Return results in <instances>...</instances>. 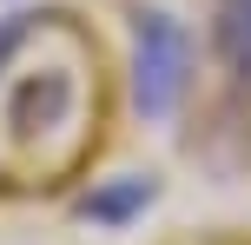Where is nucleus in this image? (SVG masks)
I'll use <instances>...</instances> for the list:
<instances>
[{
  "mask_svg": "<svg viewBox=\"0 0 251 245\" xmlns=\"http://www.w3.org/2000/svg\"><path fill=\"white\" fill-rule=\"evenodd\" d=\"M218 40H225V53L238 66H251V0H225V13H218Z\"/></svg>",
  "mask_w": 251,
  "mask_h": 245,
  "instance_id": "nucleus-3",
  "label": "nucleus"
},
{
  "mask_svg": "<svg viewBox=\"0 0 251 245\" xmlns=\"http://www.w3.org/2000/svg\"><path fill=\"white\" fill-rule=\"evenodd\" d=\"M26 33H33V13H0V80H7V60L20 53Z\"/></svg>",
  "mask_w": 251,
  "mask_h": 245,
  "instance_id": "nucleus-4",
  "label": "nucleus"
},
{
  "mask_svg": "<svg viewBox=\"0 0 251 245\" xmlns=\"http://www.w3.org/2000/svg\"><path fill=\"white\" fill-rule=\"evenodd\" d=\"M152 192H159L152 179L126 172L119 186H106V192H86V199H79V219H93V225H126L132 212H146V206H152Z\"/></svg>",
  "mask_w": 251,
  "mask_h": 245,
  "instance_id": "nucleus-2",
  "label": "nucleus"
},
{
  "mask_svg": "<svg viewBox=\"0 0 251 245\" xmlns=\"http://www.w3.org/2000/svg\"><path fill=\"white\" fill-rule=\"evenodd\" d=\"M192 93V33L178 13L139 7L132 13V113L172 119Z\"/></svg>",
  "mask_w": 251,
  "mask_h": 245,
  "instance_id": "nucleus-1",
  "label": "nucleus"
}]
</instances>
